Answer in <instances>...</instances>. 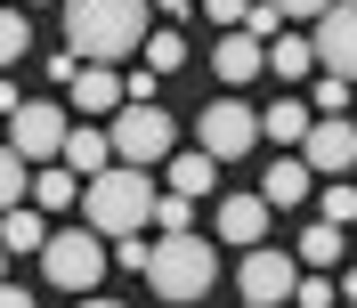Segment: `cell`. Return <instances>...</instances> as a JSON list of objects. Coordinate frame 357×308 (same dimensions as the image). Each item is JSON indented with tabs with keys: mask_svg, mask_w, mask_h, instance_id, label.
<instances>
[{
	"mask_svg": "<svg viewBox=\"0 0 357 308\" xmlns=\"http://www.w3.org/2000/svg\"><path fill=\"white\" fill-rule=\"evenodd\" d=\"M146 284H155V300H171V308L211 300V284H220V252H211V236H162L155 252H146Z\"/></svg>",
	"mask_w": 357,
	"mask_h": 308,
	"instance_id": "3957f363",
	"label": "cell"
},
{
	"mask_svg": "<svg viewBox=\"0 0 357 308\" xmlns=\"http://www.w3.org/2000/svg\"><path fill=\"white\" fill-rule=\"evenodd\" d=\"M155 8H171V17H178V8H195V0H155Z\"/></svg>",
	"mask_w": 357,
	"mask_h": 308,
	"instance_id": "d590c367",
	"label": "cell"
},
{
	"mask_svg": "<svg viewBox=\"0 0 357 308\" xmlns=\"http://www.w3.org/2000/svg\"><path fill=\"white\" fill-rule=\"evenodd\" d=\"M155 236H195V195H155Z\"/></svg>",
	"mask_w": 357,
	"mask_h": 308,
	"instance_id": "7402d4cb",
	"label": "cell"
},
{
	"mask_svg": "<svg viewBox=\"0 0 357 308\" xmlns=\"http://www.w3.org/2000/svg\"><path fill=\"white\" fill-rule=\"evenodd\" d=\"M244 308H252V300H244Z\"/></svg>",
	"mask_w": 357,
	"mask_h": 308,
	"instance_id": "f35d334b",
	"label": "cell"
},
{
	"mask_svg": "<svg viewBox=\"0 0 357 308\" xmlns=\"http://www.w3.org/2000/svg\"><path fill=\"white\" fill-rule=\"evenodd\" d=\"M0 114H8V122H17V114H24V98H17V82H0Z\"/></svg>",
	"mask_w": 357,
	"mask_h": 308,
	"instance_id": "d6a6232c",
	"label": "cell"
},
{
	"mask_svg": "<svg viewBox=\"0 0 357 308\" xmlns=\"http://www.w3.org/2000/svg\"><path fill=\"white\" fill-rule=\"evenodd\" d=\"M268 66H276V82H301V73L317 66V41L309 33H276V41H268Z\"/></svg>",
	"mask_w": 357,
	"mask_h": 308,
	"instance_id": "d6986e66",
	"label": "cell"
},
{
	"mask_svg": "<svg viewBox=\"0 0 357 308\" xmlns=\"http://www.w3.org/2000/svg\"><path fill=\"white\" fill-rule=\"evenodd\" d=\"M66 49H82L89 66L138 57L146 49V0H66Z\"/></svg>",
	"mask_w": 357,
	"mask_h": 308,
	"instance_id": "6da1fadb",
	"label": "cell"
},
{
	"mask_svg": "<svg viewBox=\"0 0 357 308\" xmlns=\"http://www.w3.org/2000/svg\"><path fill=\"white\" fill-rule=\"evenodd\" d=\"M317 66L325 73H341V82H357V0H333L325 17H317Z\"/></svg>",
	"mask_w": 357,
	"mask_h": 308,
	"instance_id": "9c48e42d",
	"label": "cell"
},
{
	"mask_svg": "<svg viewBox=\"0 0 357 308\" xmlns=\"http://www.w3.org/2000/svg\"><path fill=\"white\" fill-rule=\"evenodd\" d=\"M66 138H73V122H66L57 106H24L17 122H8V146H17L33 171H41V162H57V154H66Z\"/></svg>",
	"mask_w": 357,
	"mask_h": 308,
	"instance_id": "ba28073f",
	"label": "cell"
},
{
	"mask_svg": "<svg viewBox=\"0 0 357 308\" xmlns=\"http://www.w3.org/2000/svg\"><path fill=\"white\" fill-rule=\"evenodd\" d=\"M0 284H8V243H0Z\"/></svg>",
	"mask_w": 357,
	"mask_h": 308,
	"instance_id": "74e56055",
	"label": "cell"
},
{
	"mask_svg": "<svg viewBox=\"0 0 357 308\" xmlns=\"http://www.w3.org/2000/svg\"><path fill=\"white\" fill-rule=\"evenodd\" d=\"M24 49H33V24H24L17 8H0V66H17Z\"/></svg>",
	"mask_w": 357,
	"mask_h": 308,
	"instance_id": "d4e9b609",
	"label": "cell"
},
{
	"mask_svg": "<svg viewBox=\"0 0 357 308\" xmlns=\"http://www.w3.org/2000/svg\"><path fill=\"white\" fill-rule=\"evenodd\" d=\"M309 187H317V171L301 162V154H284V162L260 178V203H268V211H301V203H309Z\"/></svg>",
	"mask_w": 357,
	"mask_h": 308,
	"instance_id": "4fadbf2b",
	"label": "cell"
},
{
	"mask_svg": "<svg viewBox=\"0 0 357 308\" xmlns=\"http://www.w3.org/2000/svg\"><path fill=\"white\" fill-rule=\"evenodd\" d=\"M24 195H33V162L17 146H0V211H17Z\"/></svg>",
	"mask_w": 357,
	"mask_h": 308,
	"instance_id": "44dd1931",
	"label": "cell"
},
{
	"mask_svg": "<svg viewBox=\"0 0 357 308\" xmlns=\"http://www.w3.org/2000/svg\"><path fill=\"white\" fill-rule=\"evenodd\" d=\"M292 300H301V308H333V284H325V276H301V292H292Z\"/></svg>",
	"mask_w": 357,
	"mask_h": 308,
	"instance_id": "4dcf8cb0",
	"label": "cell"
},
{
	"mask_svg": "<svg viewBox=\"0 0 357 308\" xmlns=\"http://www.w3.org/2000/svg\"><path fill=\"white\" fill-rule=\"evenodd\" d=\"M349 98H357V82H341V73H325L309 106H317V114H349Z\"/></svg>",
	"mask_w": 357,
	"mask_h": 308,
	"instance_id": "484cf974",
	"label": "cell"
},
{
	"mask_svg": "<svg viewBox=\"0 0 357 308\" xmlns=\"http://www.w3.org/2000/svg\"><path fill=\"white\" fill-rule=\"evenodd\" d=\"M276 8H284V17H309V24H317L325 8H333V0H276Z\"/></svg>",
	"mask_w": 357,
	"mask_h": 308,
	"instance_id": "1f68e13d",
	"label": "cell"
},
{
	"mask_svg": "<svg viewBox=\"0 0 357 308\" xmlns=\"http://www.w3.org/2000/svg\"><path fill=\"white\" fill-rule=\"evenodd\" d=\"M57 162H66L73 178H106V171H114V138H106V130H73Z\"/></svg>",
	"mask_w": 357,
	"mask_h": 308,
	"instance_id": "2e32d148",
	"label": "cell"
},
{
	"mask_svg": "<svg viewBox=\"0 0 357 308\" xmlns=\"http://www.w3.org/2000/svg\"><path fill=\"white\" fill-rule=\"evenodd\" d=\"M325 220H333V227H357V187H349V178L325 187Z\"/></svg>",
	"mask_w": 357,
	"mask_h": 308,
	"instance_id": "4316f807",
	"label": "cell"
},
{
	"mask_svg": "<svg viewBox=\"0 0 357 308\" xmlns=\"http://www.w3.org/2000/svg\"><path fill=\"white\" fill-rule=\"evenodd\" d=\"M82 308H122V300H98V292H89V300H82Z\"/></svg>",
	"mask_w": 357,
	"mask_h": 308,
	"instance_id": "8d00e7d4",
	"label": "cell"
},
{
	"mask_svg": "<svg viewBox=\"0 0 357 308\" xmlns=\"http://www.w3.org/2000/svg\"><path fill=\"white\" fill-rule=\"evenodd\" d=\"M244 33H252V41H276V33H284V8H276V0H252Z\"/></svg>",
	"mask_w": 357,
	"mask_h": 308,
	"instance_id": "83f0119b",
	"label": "cell"
},
{
	"mask_svg": "<svg viewBox=\"0 0 357 308\" xmlns=\"http://www.w3.org/2000/svg\"><path fill=\"white\" fill-rule=\"evenodd\" d=\"M309 130H317L309 98H276V106L260 114V138H276V146H309Z\"/></svg>",
	"mask_w": 357,
	"mask_h": 308,
	"instance_id": "5bb4252c",
	"label": "cell"
},
{
	"mask_svg": "<svg viewBox=\"0 0 357 308\" xmlns=\"http://www.w3.org/2000/svg\"><path fill=\"white\" fill-rule=\"evenodd\" d=\"M82 220L98 227L106 243H122V236H146V227H155V178H146V171H130V162H114L106 178H89Z\"/></svg>",
	"mask_w": 357,
	"mask_h": 308,
	"instance_id": "7a4b0ae2",
	"label": "cell"
},
{
	"mask_svg": "<svg viewBox=\"0 0 357 308\" xmlns=\"http://www.w3.org/2000/svg\"><path fill=\"white\" fill-rule=\"evenodd\" d=\"M341 300H349V308H357V268H349V276H341Z\"/></svg>",
	"mask_w": 357,
	"mask_h": 308,
	"instance_id": "e575fe53",
	"label": "cell"
},
{
	"mask_svg": "<svg viewBox=\"0 0 357 308\" xmlns=\"http://www.w3.org/2000/svg\"><path fill=\"white\" fill-rule=\"evenodd\" d=\"M138 57H146V73H178V66H187V41L162 24V33H146V49H138Z\"/></svg>",
	"mask_w": 357,
	"mask_h": 308,
	"instance_id": "603a6c76",
	"label": "cell"
},
{
	"mask_svg": "<svg viewBox=\"0 0 357 308\" xmlns=\"http://www.w3.org/2000/svg\"><path fill=\"white\" fill-rule=\"evenodd\" d=\"M195 138H203V154H211V162H236V154L260 146V114H252L244 98H220V106H203Z\"/></svg>",
	"mask_w": 357,
	"mask_h": 308,
	"instance_id": "8992f818",
	"label": "cell"
},
{
	"mask_svg": "<svg viewBox=\"0 0 357 308\" xmlns=\"http://www.w3.org/2000/svg\"><path fill=\"white\" fill-rule=\"evenodd\" d=\"M211 66H220V82H252V73L268 66V41H252L244 24H236V33H220V49H211Z\"/></svg>",
	"mask_w": 357,
	"mask_h": 308,
	"instance_id": "9a60e30c",
	"label": "cell"
},
{
	"mask_svg": "<svg viewBox=\"0 0 357 308\" xmlns=\"http://www.w3.org/2000/svg\"><path fill=\"white\" fill-rule=\"evenodd\" d=\"M211 171H220V162L195 146V154H171V171H162V178H171L178 195H211Z\"/></svg>",
	"mask_w": 357,
	"mask_h": 308,
	"instance_id": "ffe728a7",
	"label": "cell"
},
{
	"mask_svg": "<svg viewBox=\"0 0 357 308\" xmlns=\"http://www.w3.org/2000/svg\"><path fill=\"white\" fill-rule=\"evenodd\" d=\"M146 252H155L146 236H122V243H114V260H122V268H138V276H146Z\"/></svg>",
	"mask_w": 357,
	"mask_h": 308,
	"instance_id": "f546056e",
	"label": "cell"
},
{
	"mask_svg": "<svg viewBox=\"0 0 357 308\" xmlns=\"http://www.w3.org/2000/svg\"><path fill=\"white\" fill-rule=\"evenodd\" d=\"M292 252H301V260H309V268H333V260H341V227H333V220H317L309 236L292 243Z\"/></svg>",
	"mask_w": 357,
	"mask_h": 308,
	"instance_id": "cb8c5ba5",
	"label": "cell"
},
{
	"mask_svg": "<svg viewBox=\"0 0 357 308\" xmlns=\"http://www.w3.org/2000/svg\"><path fill=\"white\" fill-rule=\"evenodd\" d=\"M236 284H244V300H252V308H284L292 292H301V268H292L284 243H260V252H244Z\"/></svg>",
	"mask_w": 357,
	"mask_h": 308,
	"instance_id": "52a82bcc",
	"label": "cell"
},
{
	"mask_svg": "<svg viewBox=\"0 0 357 308\" xmlns=\"http://www.w3.org/2000/svg\"><path fill=\"white\" fill-rule=\"evenodd\" d=\"M73 106H82V114H122V106H130V82H122L114 66H82V73H73Z\"/></svg>",
	"mask_w": 357,
	"mask_h": 308,
	"instance_id": "7c38bea8",
	"label": "cell"
},
{
	"mask_svg": "<svg viewBox=\"0 0 357 308\" xmlns=\"http://www.w3.org/2000/svg\"><path fill=\"white\" fill-rule=\"evenodd\" d=\"M211 236H220V243H244V252H260V243H268V203H260V195H227V203H220V220H211Z\"/></svg>",
	"mask_w": 357,
	"mask_h": 308,
	"instance_id": "8fae6325",
	"label": "cell"
},
{
	"mask_svg": "<svg viewBox=\"0 0 357 308\" xmlns=\"http://www.w3.org/2000/svg\"><path fill=\"white\" fill-rule=\"evenodd\" d=\"M0 308H33V292H17V284H0Z\"/></svg>",
	"mask_w": 357,
	"mask_h": 308,
	"instance_id": "836d02e7",
	"label": "cell"
},
{
	"mask_svg": "<svg viewBox=\"0 0 357 308\" xmlns=\"http://www.w3.org/2000/svg\"><path fill=\"white\" fill-rule=\"evenodd\" d=\"M66 203H82V178L66 162H41L33 171V211H66Z\"/></svg>",
	"mask_w": 357,
	"mask_h": 308,
	"instance_id": "e0dca14e",
	"label": "cell"
},
{
	"mask_svg": "<svg viewBox=\"0 0 357 308\" xmlns=\"http://www.w3.org/2000/svg\"><path fill=\"white\" fill-rule=\"evenodd\" d=\"M106 236H98V227H73V236H49V252H41V268H49V284L57 292H98V276H106Z\"/></svg>",
	"mask_w": 357,
	"mask_h": 308,
	"instance_id": "5b68a950",
	"label": "cell"
},
{
	"mask_svg": "<svg viewBox=\"0 0 357 308\" xmlns=\"http://www.w3.org/2000/svg\"><path fill=\"white\" fill-rule=\"evenodd\" d=\"M203 8H211V24H227V33L252 17V0H203Z\"/></svg>",
	"mask_w": 357,
	"mask_h": 308,
	"instance_id": "f1b7e54d",
	"label": "cell"
},
{
	"mask_svg": "<svg viewBox=\"0 0 357 308\" xmlns=\"http://www.w3.org/2000/svg\"><path fill=\"white\" fill-rule=\"evenodd\" d=\"M301 162H309L317 178H341L357 162V130H349V114H317V130H309V146H301Z\"/></svg>",
	"mask_w": 357,
	"mask_h": 308,
	"instance_id": "30bf717a",
	"label": "cell"
},
{
	"mask_svg": "<svg viewBox=\"0 0 357 308\" xmlns=\"http://www.w3.org/2000/svg\"><path fill=\"white\" fill-rule=\"evenodd\" d=\"M106 138H114V162H130V171H155V162H171V146H178L171 114H155V106H122L106 122Z\"/></svg>",
	"mask_w": 357,
	"mask_h": 308,
	"instance_id": "277c9868",
	"label": "cell"
},
{
	"mask_svg": "<svg viewBox=\"0 0 357 308\" xmlns=\"http://www.w3.org/2000/svg\"><path fill=\"white\" fill-rule=\"evenodd\" d=\"M0 243H8V252H49V211H33V203H17V211L0 220Z\"/></svg>",
	"mask_w": 357,
	"mask_h": 308,
	"instance_id": "ac0fdd59",
	"label": "cell"
}]
</instances>
